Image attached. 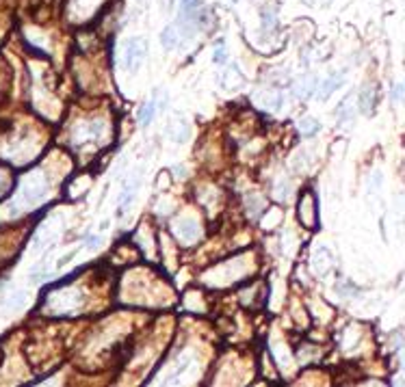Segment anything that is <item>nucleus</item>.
I'll return each instance as SVG.
<instances>
[{"mask_svg": "<svg viewBox=\"0 0 405 387\" xmlns=\"http://www.w3.org/2000/svg\"><path fill=\"white\" fill-rule=\"evenodd\" d=\"M124 65L130 71H137L141 67V63L148 57V44L141 37H130L124 41Z\"/></svg>", "mask_w": 405, "mask_h": 387, "instance_id": "nucleus-1", "label": "nucleus"}, {"mask_svg": "<svg viewBox=\"0 0 405 387\" xmlns=\"http://www.w3.org/2000/svg\"><path fill=\"white\" fill-rule=\"evenodd\" d=\"M197 232H200V227H197V223L191 221V218L180 221L178 225H175V234H178L180 238H184V240H193L197 236Z\"/></svg>", "mask_w": 405, "mask_h": 387, "instance_id": "nucleus-2", "label": "nucleus"}, {"mask_svg": "<svg viewBox=\"0 0 405 387\" xmlns=\"http://www.w3.org/2000/svg\"><path fill=\"white\" fill-rule=\"evenodd\" d=\"M161 44L167 48V50H173L180 46V33H175V26H169L165 28L161 33Z\"/></svg>", "mask_w": 405, "mask_h": 387, "instance_id": "nucleus-3", "label": "nucleus"}, {"mask_svg": "<svg viewBox=\"0 0 405 387\" xmlns=\"http://www.w3.org/2000/svg\"><path fill=\"white\" fill-rule=\"evenodd\" d=\"M373 100H375V91H373V87H364L360 93V110L368 115L371 108H373Z\"/></svg>", "mask_w": 405, "mask_h": 387, "instance_id": "nucleus-4", "label": "nucleus"}, {"mask_svg": "<svg viewBox=\"0 0 405 387\" xmlns=\"http://www.w3.org/2000/svg\"><path fill=\"white\" fill-rule=\"evenodd\" d=\"M154 113H156V104L154 102H145L143 106H141V110H139V123L141 125H148L152 119H154Z\"/></svg>", "mask_w": 405, "mask_h": 387, "instance_id": "nucleus-5", "label": "nucleus"}, {"mask_svg": "<svg viewBox=\"0 0 405 387\" xmlns=\"http://www.w3.org/2000/svg\"><path fill=\"white\" fill-rule=\"evenodd\" d=\"M299 214L304 216L306 225H314V206H312V195H306L304 208H299Z\"/></svg>", "mask_w": 405, "mask_h": 387, "instance_id": "nucleus-6", "label": "nucleus"}, {"mask_svg": "<svg viewBox=\"0 0 405 387\" xmlns=\"http://www.w3.org/2000/svg\"><path fill=\"white\" fill-rule=\"evenodd\" d=\"M180 9L186 17H193L200 9V0H180Z\"/></svg>", "mask_w": 405, "mask_h": 387, "instance_id": "nucleus-7", "label": "nucleus"}, {"mask_svg": "<svg viewBox=\"0 0 405 387\" xmlns=\"http://www.w3.org/2000/svg\"><path fill=\"white\" fill-rule=\"evenodd\" d=\"M299 130H301V132H306V134H310V132L319 130V123H316L312 117H306V119H301V121H299Z\"/></svg>", "mask_w": 405, "mask_h": 387, "instance_id": "nucleus-8", "label": "nucleus"}, {"mask_svg": "<svg viewBox=\"0 0 405 387\" xmlns=\"http://www.w3.org/2000/svg\"><path fill=\"white\" fill-rule=\"evenodd\" d=\"M96 5H98V0H74V7L78 9V11H82V13L91 11Z\"/></svg>", "mask_w": 405, "mask_h": 387, "instance_id": "nucleus-9", "label": "nucleus"}, {"mask_svg": "<svg viewBox=\"0 0 405 387\" xmlns=\"http://www.w3.org/2000/svg\"><path fill=\"white\" fill-rule=\"evenodd\" d=\"M340 80H342L340 76H338V78H329V80L325 82V87H323V91H321V98H327V96H329V93H331V91H334L336 87H340V85H338V82H340Z\"/></svg>", "mask_w": 405, "mask_h": 387, "instance_id": "nucleus-10", "label": "nucleus"}, {"mask_svg": "<svg viewBox=\"0 0 405 387\" xmlns=\"http://www.w3.org/2000/svg\"><path fill=\"white\" fill-rule=\"evenodd\" d=\"M262 26H265V28H271V26H273V13H271V11H269V13L265 11V15H262Z\"/></svg>", "mask_w": 405, "mask_h": 387, "instance_id": "nucleus-11", "label": "nucleus"}, {"mask_svg": "<svg viewBox=\"0 0 405 387\" xmlns=\"http://www.w3.org/2000/svg\"><path fill=\"white\" fill-rule=\"evenodd\" d=\"M225 59V54H223V48H219V50H217V54H215V61L217 63H221Z\"/></svg>", "mask_w": 405, "mask_h": 387, "instance_id": "nucleus-12", "label": "nucleus"}, {"mask_svg": "<svg viewBox=\"0 0 405 387\" xmlns=\"http://www.w3.org/2000/svg\"><path fill=\"white\" fill-rule=\"evenodd\" d=\"M98 240H100L98 236H96V238H89V247H98V245H100V243H98Z\"/></svg>", "mask_w": 405, "mask_h": 387, "instance_id": "nucleus-13", "label": "nucleus"}]
</instances>
